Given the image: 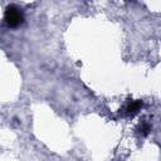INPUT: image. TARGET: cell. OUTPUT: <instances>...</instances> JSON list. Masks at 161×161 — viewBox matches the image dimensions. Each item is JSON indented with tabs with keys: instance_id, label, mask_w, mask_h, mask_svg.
Segmentation results:
<instances>
[{
	"instance_id": "cell-1",
	"label": "cell",
	"mask_w": 161,
	"mask_h": 161,
	"mask_svg": "<svg viewBox=\"0 0 161 161\" xmlns=\"http://www.w3.org/2000/svg\"><path fill=\"white\" fill-rule=\"evenodd\" d=\"M5 20L10 26H18L24 21V15L16 5H9L5 11Z\"/></svg>"
},
{
	"instance_id": "cell-2",
	"label": "cell",
	"mask_w": 161,
	"mask_h": 161,
	"mask_svg": "<svg viewBox=\"0 0 161 161\" xmlns=\"http://www.w3.org/2000/svg\"><path fill=\"white\" fill-rule=\"evenodd\" d=\"M141 107H142V101H140V99H137V101H131V102H128V104L126 106L125 112H126L128 116H133V114H136V113L140 111Z\"/></svg>"
},
{
	"instance_id": "cell-3",
	"label": "cell",
	"mask_w": 161,
	"mask_h": 161,
	"mask_svg": "<svg viewBox=\"0 0 161 161\" xmlns=\"http://www.w3.org/2000/svg\"><path fill=\"white\" fill-rule=\"evenodd\" d=\"M150 131H151V126H150L148 123H142V126H141V132H142V135L146 136Z\"/></svg>"
}]
</instances>
